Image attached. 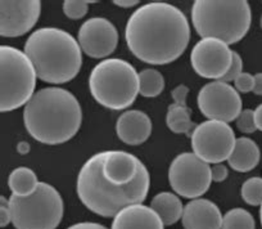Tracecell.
<instances>
[{
    "mask_svg": "<svg viewBox=\"0 0 262 229\" xmlns=\"http://www.w3.org/2000/svg\"><path fill=\"white\" fill-rule=\"evenodd\" d=\"M125 40L130 52L148 65H168L185 52L190 25L172 4L153 2L139 7L127 19Z\"/></svg>",
    "mask_w": 262,
    "mask_h": 229,
    "instance_id": "cell-1",
    "label": "cell"
},
{
    "mask_svg": "<svg viewBox=\"0 0 262 229\" xmlns=\"http://www.w3.org/2000/svg\"><path fill=\"white\" fill-rule=\"evenodd\" d=\"M82 110L77 98L63 88L40 89L24 108V124L29 134L42 144H62L77 134Z\"/></svg>",
    "mask_w": 262,
    "mask_h": 229,
    "instance_id": "cell-2",
    "label": "cell"
},
{
    "mask_svg": "<svg viewBox=\"0 0 262 229\" xmlns=\"http://www.w3.org/2000/svg\"><path fill=\"white\" fill-rule=\"evenodd\" d=\"M102 165L103 152H99L88 158L77 175V196L88 210L103 218H115L126 206L143 203L150 187L148 169L130 184L116 187L105 180Z\"/></svg>",
    "mask_w": 262,
    "mask_h": 229,
    "instance_id": "cell-3",
    "label": "cell"
},
{
    "mask_svg": "<svg viewBox=\"0 0 262 229\" xmlns=\"http://www.w3.org/2000/svg\"><path fill=\"white\" fill-rule=\"evenodd\" d=\"M37 77L48 84H66L81 70L82 50L70 32L57 27H42L32 32L25 44Z\"/></svg>",
    "mask_w": 262,
    "mask_h": 229,
    "instance_id": "cell-4",
    "label": "cell"
},
{
    "mask_svg": "<svg viewBox=\"0 0 262 229\" xmlns=\"http://www.w3.org/2000/svg\"><path fill=\"white\" fill-rule=\"evenodd\" d=\"M191 22L202 39L211 37L235 44L248 32L252 12L247 0H195Z\"/></svg>",
    "mask_w": 262,
    "mask_h": 229,
    "instance_id": "cell-5",
    "label": "cell"
},
{
    "mask_svg": "<svg viewBox=\"0 0 262 229\" xmlns=\"http://www.w3.org/2000/svg\"><path fill=\"white\" fill-rule=\"evenodd\" d=\"M89 89L93 98L103 107L125 110L139 94V74L125 59L107 58L90 72Z\"/></svg>",
    "mask_w": 262,
    "mask_h": 229,
    "instance_id": "cell-6",
    "label": "cell"
},
{
    "mask_svg": "<svg viewBox=\"0 0 262 229\" xmlns=\"http://www.w3.org/2000/svg\"><path fill=\"white\" fill-rule=\"evenodd\" d=\"M37 74L27 54L17 48L0 47V111L9 112L34 97Z\"/></svg>",
    "mask_w": 262,
    "mask_h": 229,
    "instance_id": "cell-7",
    "label": "cell"
},
{
    "mask_svg": "<svg viewBox=\"0 0 262 229\" xmlns=\"http://www.w3.org/2000/svg\"><path fill=\"white\" fill-rule=\"evenodd\" d=\"M12 224L16 229H55L63 218V200L53 185L40 182L26 197H9Z\"/></svg>",
    "mask_w": 262,
    "mask_h": 229,
    "instance_id": "cell-8",
    "label": "cell"
},
{
    "mask_svg": "<svg viewBox=\"0 0 262 229\" xmlns=\"http://www.w3.org/2000/svg\"><path fill=\"white\" fill-rule=\"evenodd\" d=\"M168 182L176 195L181 197L200 198L212 183L210 163L201 160L193 152L176 156L168 169Z\"/></svg>",
    "mask_w": 262,
    "mask_h": 229,
    "instance_id": "cell-9",
    "label": "cell"
},
{
    "mask_svg": "<svg viewBox=\"0 0 262 229\" xmlns=\"http://www.w3.org/2000/svg\"><path fill=\"white\" fill-rule=\"evenodd\" d=\"M193 153L207 163L228 161L235 145V133L229 124L207 120L196 125L190 135Z\"/></svg>",
    "mask_w": 262,
    "mask_h": 229,
    "instance_id": "cell-10",
    "label": "cell"
},
{
    "mask_svg": "<svg viewBox=\"0 0 262 229\" xmlns=\"http://www.w3.org/2000/svg\"><path fill=\"white\" fill-rule=\"evenodd\" d=\"M196 103L203 116L226 124L236 120L243 106L235 88L221 80L206 84L198 93Z\"/></svg>",
    "mask_w": 262,
    "mask_h": 229,
    "instance_id": "cell-11",
    "label": "cell"
},
{
    "mask_svg": "<svg viewBox=\"0 0 262 229\" xmlns=\"http://www.w3.org/2000/svg\"><path fill=\"white\" fill-rule=\"evenodd\" d=\"M233 59V50L228 44L217 39H201L194 45L190 64L200 76L211 80H221L228 72Z\"/></svg>",
    "mask_w": 262,
    "mask_h": 229,
    "instance_id": "cell-12",
    "label": "cell"
},
{
    "mask_svg": "<svg viewBox=\"0 0 262 229\" xmlns=\"http://www.w3.org/2000/svg\"><path fill=\"white\" fill-rule=\"evenodd\" d=\"M40 13V0H2L0 35L3 37L22 36L36 25Z\"/></svg>",
    "mask_w": 262,
    "mask_h": 229,
    "instance_id": "cell-13",
    "label": "cell"
},
{
    "mask_svg": "<svg viewBox=\"0 0 262 229\" xmlns=\"http://www.w3.org/2000/svg\"><path fill=\"white\" fill-rule=\"evenodd\" d=\"M77 39L85 54L92 58H105L117 48L118 32L107 18L94 17L81 25Z\"/></svg>",
    "mask_w": 262,
    "mask_h": 229,
    "instance_id": "cell-14",
    "label": "cell"
},
{
    "mask_svg": "<svg viewBox=\"0 0 262 229\" xmlns=\"http://www.w3.org/2000/svg\"><path fill=\"white\" fill-rule=\"evenodd\" d=\"M145 165L137 157L123 151H104L102 171L105 180L116 187H123L134 182Z\"/></svg>",
    "mask_w": 262,
    "mask_h": 229,
    "instance_id": "cell-15",
    "label": "cell"
},
{
    "mask_svg": "<svg viewBox=\"0 0 262 229\" xmlns=\"http://www.w3.org/2000/svg\"><path fill=\"white\" fill-rule=\"evenodd\" d=\"M223 218L219 206L206 198H194L184 206V229H221Z\"/></svg>",
    "mask_w": 262,
    "mask_h": 229,
    "instance_id": "cell-16",
    "label": "cell"
},
{
    "mask_svg": "<svg viewBox=\"0 0 262 229\" xmlns=\"http://www.w3.org/2000/svg\"><path fill=\"white\" fill-rule=\"evenodd\" d=\"M116 133L125 144L139 145L152 134V120L143 111L128 110L118 117Z\"/></svg>",
    "mask_w": 262,
    "mask_h": 229,
    "instance_id": "cell-17",
    "label": "cell"
},
{
    "mask_svg": "<svg viewBox=\"0 0 262 229\" xmlns=\"http://www.w3.org/2000/svg\"><path fill=\"white\" fill-rule=\"evenodd\" d=\"M111 229H165V224L152 207L135 203L123 207L113 218Z\"/></svg>",
    "mask_w": 262,
    "mask_h": 229,
    "instance_id": "cell-18",
    "label": "cell"
},
{
    "mask_svg": "<svg viewBox=\"0 0 262 229\" xmlns=\"http://www.w3.org/2000/svg\"><path fill=\"white\" fill-rule=\"evenodd\" d=\"M259 157L261 153L257 143L251 138L242 137L236 138L233 152L228 158V163L238 173H248L258 165Z\"/></svg>",
    "mask_w": 262,
    "mask_h": 229,
    "instance_id": "cell-19",
    "label": "cell"
},
{
    "mask_svg": "<svg viewBox=\"0 0 262 229\" xmlns=\"http://www.w3.org/2000/svg\"><path fill=\"white\" fill-rule=\"evenodd\" d=\"M150 207L157 213L165 225H173L181 219L184 206L180 198L171 192H161L150 201Z\"/></svg>",
    "mask_w": 262,
    "mask_h": 229,
    "instance_id": "cell-20",
    "label": "cell"
},
{
    "mask_svg": "<svg viewBox=\"0 0 262 229\" xmlns=\"http://www.w3.org/2000/svg\"><path fill=\"white\" fill-rule=\"evenodd\" d=\"M39 183L36 174L26 166H19L14 169L8 178V185L12 195L19 196V197L32 195L36 191Z\"/></svg>",
    "mask_w": 262,
    "mask_h": 229,
    "instance_id": "cell-21",
    "label": "cell"
},
{
    "mask_svg": "<svg viewBox=\"0 0 262 229\" xmlns=\"http://www.w3.org/2000/svg\"><path fill=\"white\" fill-rule=\"evenodd\" d=\"M167 128L175 134L191 135L196 125L191 121V111L188 106H179L176 103L170 105L166 115Z\"/></svg>",
    "mask_w": 262,
    "mask_h": 229,
    "instance_id": "cell-22",
    "label": "cell"
},
{
    "mask_svg": "<svg viewBox=\"0 0 262 229\" xmlns=\"http://www.w3.org/2000/svg\"><path fill=\"white\" fill-rule=\"evenodd\" d=\"M165 89L162 74L155 69H145L139 74V94L145 98H155Z\"/></svg>",
    "mask_w": 262,
    "mask_h": 229,
    "instance_id": "cell-23",
    "label": "cell"
},
{
    "mask_svg": "<svg viewBox=\"0 0 262 229\" xmlns=\"http://www.w3.org/2000/svg\"><path fill=\"white\" fill-rule=\"evenodd\" d=\"M221 229H256V223L249 211L235 207L224 215Z\"/></svg>",
    "mask_w": 262,
    "mask_h": 229,
    "instance_id": "cell-24",
    "label": "cell"
},
{
    "mask_svg": "<svg viewBox=\"0 0 262 229\" xmlns=\"http://www.w3.org/2000/svg\"><path fill=\"white\" fill-rule=\"evenodd\" d=\"M242 198L251 206H259L262 203V178L253 177L242 184Z\"/></svg>",
    "mask_w": 262,
    "mask_h": 229,
    "instance_id": "cell-25",
    "label": "cell"
},
{
    "mask_svg": "<svg viewBox=\"0 0 262 229\" xmlns=\"http://www.w3.org/2000/svg\"><path fill=\"white\" fill-rule=\"evenodd\" d=\"M93 2L86 0H66L63 3V12L69 18L80 19L86 16L89 11V4Z\"/></svg>",
    "mask_w": 262,
    "mask_h": 229,
    "instance_id": "cell-26",
    "label": "cell"
},
{
    "mask_svg": "<svg viewBox=\"0 0 262 229\" xmlns=\"http://www.w3.org/2000/svg\"><path fill=\"white\" fill-rule=\"evenodd\" d=\"M236 128L242 133L251 134L257 130L256 122H254V111L252 110H242L239 116L236 117Z\"/></svg>",
    "mask_w": 262,
    "mask_h": 229,
    "instance_id": "cell-27",
    "label": "cell"
},
{
    "mask_svg": "<svg viewBox=\"0 0 262 229\" xmlns=\"http://www.w3.org/2000/svg\"><path fill=\"white\" fill-rule=\"evenodd\" d=\"M242 72H243V59H242V57L235 52V50H233V59H231V65L230 67H229L228 72L225 74V76L221 79V81L228 82L229 84L230 81H234V80L242 74Z\"/></svg>",
    "mask_w": 262,
    "mask_h": 229,
    "instance_id": "cell-28",
    "label": "cell"
},
{
    "mask_svg": "<svg viewBox=\"0 0 262 229\" xmlns=\"http://www.w3.org/2000/svg\"><path fill=\"white\" fill-rule=\"evenodd\" d=\"M254 87V75L252 76L248 72H242L235 80H234V88L238 93H249L253 92Z\"/></svg>",
    "mask_w": 262,
    "mask_h": 229,
    "instance_id": "cell-29",
    "label": "cell"
},
{
    "mask_svg": "<svg viewBox=\"0 0 262 229\" xmlns=\"http://www.w3.org/2000/svg\"><path fill=\"white\" fill-rule=\"evenodd\" d=\"M12 223V211L9 206V200H7L4 196L0 197V225L2 228Z\"/></svg>",
    "mask_w": 262,
    "mask_h": 229,
    "instance_id": "cell-30",
    "label": "cell"
},
{
    "mask_svg": "<svg viewBox=\"0 0 262 229\" xmlns=\"http://www.w3.org/2000/svg\"><path fill=\"white\" fill-rule=\"evenodd\" d=\"M211 175H212V182H224L229 175L228 168L223 163H213V166H211Z\"/></svg>",
    "mask_w": 262,
    "mask_h": 229,
    "instance_id": "cell-31",
    "label": "cell"
},
{
    "mask_svg": "<svg viewBox=\"0 0 262 229\" xmlns=\"http://www.w3.org/2000/svg\"><path fill=\"white\" fill-rule=\"evenodd\" d=\"M188 93H189L188 87H185V85H178L175 89H172L171 95H172L176 105L186 106V97H188Z\"/></svg>",
    "mask_w": 262,
    "mask_h": 229,
    "instance_id": "cell-32",
    "label": "cell"
},
{
    "mask_svg": "<svg viewBox=\"0 0 262 229\" xmlns=\"http://www.w3.org/2000/svg\"><path fill=\"white\" fill-rule=\"evenodd\" d=\"M67 229H108L107 226L102 225L99 223H93V221H82V223H76L74 225L69 226Z\"/></svg>",
    "mask_w": 262,
    "mask_h": 229,
    "instance_id": "cell-33",
    "label": "cell"
},
{
    "mask_svg": "<svg viewBox=\"0 0 262 229\" xmlns=\"http://www.w3.org/2000/svg\"><path fill=\"white\" fill-rule=\"evenodd\" d=\"M253 93L256 95H262V72L254 75Z\"/></svg>",
    "mask_w": 262,
    "mask_h": 229,
    "instance_id": "cell-34",
    "label": "cell"
},
{
    "mask_svg": "<svg viewBox=\"0 0 262 229\" xmlns=\"http://www.w3.org/2000/svg\"><path fill=\"white\" fill-rule=\"evenodd\" d=\"M113 4H116L117 7H121V8H133V7L138 6L139 2L138 0H113Z\"/></svg>",
    "mask_w": 262,
    "mask_h": 229,
    "instance_id": "cell-35",
    "label": "cell"
},
{
    "mask_svg": "<svg viewBox=\"0 0 262 229\" xmlns=\"http://www.w3.org/2000/svg\"><path fill=\"white\" fill-rule=\"evenodd\" d=\"M254 122H256L257 130L262 132V105L257 106V108L254 110Z\"/></svg>",
    "mask_w": 262,
    "mask_h": 229,
    "instance_id": "cell-36",
    "label": "cell"
},
{
    "mask_svg": "<svg viewBox=\"0 0 262 229\" xmlns=\"http://www.w3.org/2000/svg\"><path fill=\"white\" fill-rule=\"evenodd\" d=\"M30 151V144L26 142H21L18 144V152L22 153V155H26V153H29Z\"/></svg>",
    "mask_w": 262,
    "mask_h": 229,
    "instance_id": "cell-37",
    "label": "cell"
},
{
    "mask_svg": "<svg viewBox=\"0 0 262 229\" xmlns=\"http://www.w3.org/2000/svg\"><path fill=\"white\" fill-rule=\"evenodd\" d=\"M259 221H261V225H262V203L259 205Z\"/></svg>",
    "mask_w": 262,
    "mask_h": 229,
    "instance_id": "cell-38",
    "label": "cell"
},
{
    "mask_svg": "<svg viewBox=\"0 0 262 229\" xmlns=\"http://www.w3.org/2000/svg\"><path fill=\"white\" fill-rule=\"evenodd\" d=\"M259 25H261V29H262V17H261V19H259Z\"/></svg>",
    "mask_w": 262,
    "mask_h": 229,
    "instance_id": "cell-39",
    "label": "cell"
}]
</instances>
